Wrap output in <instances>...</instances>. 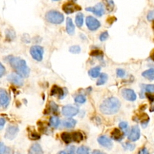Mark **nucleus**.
<instances>
[{
  "instance_id": "3c124183",
  "label": "nucleus",
  "mask_w": 154,
  "mask_h": 154,
  "mask_svg": "<svg viewBox=\"0 0 154 154\" xmlns=\"http://www.w3.org/2000/svg\"><path fill=\"white\" fill-rule=\"evenodd\" d=\"M69 1H70V2H73H73H75L76 0H69Z\"/></svg>"
},
{
  "instance_id": "e433bc0d",
  "label": "nucleus",
  "mask_w": 154,
  "mask_h": 154,
  "mask_svg": "<svg viewBox=\"0 0 154 154\" xmlns=\"http://www.w3.org/2000/svg\"><path fill=\"white\" fill-rule=\"evenodd\" d=\"M147 18L149 21L154 20V9L151 10L148 12Z\"/></svg>"
},
{
  "instance_id": "9d476101",
  "label": "nucleus",
  "mask_w": 154,
  "mask_h": 154,
  "mask_svg": "<svg viewBox=\"0 0 154 154\" xmlns=\"http://www.w3.org/2000/svg\"><path fill=\"white\" fill-rule=\"evenodd\" d=\"M8 81L16 86H22L23 85V80L20 75L17 73H11L8 76Z\"/></svg>"
},
{
  "instance_id": "8fccbe9b",
  "label": "nucleus",
  "mask_w": 154,
  "mask_h": 154,
  "mask_svg": "<svg viewBox=\"0 0 154 154\" xmlns=\"http://www.w3.org/2000/svg\"><path fill=\"white\" fill-rule=\"evenodd\" d=\"M57 154H67V153L65 151H60Z\"/></svg>"
},
{
  "instance_id": "a211bd4d",
  "label": "nucleus",
  "mask_w": 154,
  "mask_h": 154,
  "mask_svg": "<svg viewBox=\"0 0 154 154\" xmlns=\"http://www.w3.org/2000/svg\"><path fill=\"white\" fill-rule=\"evenodd\" d=\"M62 140L66 144H70V143L73 142V136L72 133H67V132H63L60 135Z\"/></svg>"
},
{
  "instance_id": "c03bdc74",
  "label": "nucleus",
  "mask_w": 154,
  "mask_h": 154,
  "mask_svg": "<svg viewBox=\"0 0 154 154\" xmlns=\"http://www.w3.org/2000/svg\"><path fill=\"white\" fill-rule=\"evenodd\" d=\"M116 20H117V18L115 17H110L107 20V23H109V24H112L113 22H115Z\"/></svg>"
},
{
  "instance_id": "c756f323",
  "label": "nucleus",
  "mask_w": 154,
  "mask_h": 154,
  "mask_svg": "<svg viewBox=\"0 0 154 154\" xmlns=\"http://www.w3.org/2000/svg\"><path fill=\"white\" fill-rule=\"evenodd\" d=\"M86 98L83 95L80 94L77 96L75 98V102L76 103H79V104H84L86 102Z\"/></svg>"
},
{
  "instance_id": "09e8293b",
  "label": "nucleus",
  "mask_w": 154,
  "mask_h": 154,
  "mask_svg": "<svg viewBox=\"0 0 154 154\" xmlns=\"http://www.w3.org/2000/svg\"><path fill=\"white\" fill-rule=\"evenodd\" d=\"M150 58L152 60L154 61V49L152 50V51L150 53Z\"/></svg>"
},
{
  "instance_id": "a18cd8bd",
  "label": "nucleus",
  "mask_w": 154,
  "mask_h": 154,
  "mask_svg": "<svg viewBox=\"0 0 154 154\" xmlns=\"http://www.w3.org/2000/svg\"><path fill=\"white\" fill-rule=\"evenodd\" d=\"M138 154H149V153L146 148H143L139 152Z\"/></svg>"
},
{
  "instance_id": "39448f33",
  "label": "nucleus",
  "mask_w": 154,
  "mask_h": 154,
  "mask_svg": "<svg viewBox=\"0 0 154 154\" xmlns=\"http://www.w3.org/2000/svg\"><path fill=\"white\" fill-rule=\"evenodd\" d=\"M86 24L88 29L90 31H96L100 27V22L95 17L89 16L86 19Z\"/></svg>"
},
{
  "instance_id": "f257e3e1",
  "label": "nucleus",
  "mask_w": 154,
  "mask_h": 154,
  "mask_svg": "<svg viewBox=\"0 0 154 154\" xmlns=\"http://www.w3.org/2000/svg\"><path fill=\"white\" fill-rule=\"evenodd\" d=\"M7 61L10 64L11 67L22 77L27 78L29 76L30 69L25 60L20 57L9 56L7 57Z\"/></svg>"
},
{
  "instance_id": "5fc2aeb1",
  "label": "nucleus",
  "mask_w": 154,
  "mask_h": 154,
  "mask_svg": "<svg viewBox=\"0 0 154 154\" xmlns=\"http://www.w3.org/2000/svg\"><path fill=\"white\" fill-rule=\"evenodd\" d=\"M153 31H154V23H153Z\"/></svg>"
},
{
  "instance_id": "1a4fd4ad",
  "label": "nucleus",
  "mask_w": 154,
  "mask_h": 154,
  "mask_svg": "<svg viewBox=\"0 0 154 154\" xmlns=\"http://www.w3.org/2000/svg\"><path fill=\"white\" fill-rule=\"evenodd\" d=\"M19 133V128L13 125H9L6 130L5 133V137L6 139L12 140L14 139L17 135V133Z\"/></svg>"
},
{
  "instance_id": "f704fd0d",
  "label": "nucleus",
  "mask_w": 154,
  "mask_h": 154,
  "mask_svg": "<svg viewBox=\"0 0 154 154\" xmlns=\"http://www.w3.org/2000/svg\"><path fill=\"white\" fill-rule=\"evenodd\" d=\"M144 89H145V91L148 93H154V85H145Z\"/></svg>"
},
{
  "instance_id": "aec40b11",
  "label": "nucleus",
  "mask_w": 154,
  "mask_h": 154,
  "mask_svg": "<svg viewBox=\"0 0 154 154\" xmlns=\"http://www.w3.org/2000/svg\"><path fill=\"white\" fill-rule=\"evenodd\" d=\"M63 125L64 127L67 128H73L76 124V121L73 119H67L63 121Z\"/></svg>"
},
{
  "instance_id": "4468645a",
  "label": "nucleus",
  "mask_w": 154,
  "mask_h": 154,
  "mask_svg": "<svg viewBox=\"0 0 154 154\" xmlns=\"http://www.w3.org/2000/svg\"><path fill=\"white\" fill-rule=\"evenodd\" d=\"M98 143L103 147L107 148V149H111L113 146V143L112 140L107 137L106 136H100L98 139Z\"/></svg>"
},
{
  "instance_id": "f3484780",
  "label": "nucleus",
  "mask_w": 154,
  "mask_h": 154,
  "mask_svg": "<svg viewBox=\"0 0 154 154\" xmlns=\"http://www.w3.org/2000/svg\"><path fill=\"white\" fill-rule=\"evenodd\" d=\"M75 27L71 18L67 17L66 20V32L70 35H73L75 33Z\"/></svg>"
},
{
  "instance_id": "7ed1b4c3",
  "label": "nucleus",
  "mask_w": 154,
  "mask_h": 154,
  "mask_svg": "<svg viewBox=\"0 0 154 154\" xmlns=\"http://www.w3.org/2000/svg\"><path fill=\"white\" fill-rule=\"evenodd\" d=\"M45 19L50 23L59 25L63 22L64 16L59 11L51 10L46 13Z\"/></svg>"
},
{
  "instance_id": "f8f14e48",
  "label": "nucleus",
  "mask_w": 154,
  "mask_h": 154,
  "mask_svg": "<svg viewBox=\"0 0 154 154\" xmlns=\"http://www.w3.org/2000/svg\"><path fill=\"white\" fill-rule=\"evenodd\" d=\"M9 103V96L6 90L0 89V105L6 108Z\"/></svg>"
},
{
  "instance_id": "de8ad7c7",
  "label": "nucleus",
  "mask_w": 154,
  "mask_h": 154,
  "mask_svg": "<svg viewBox=\"0 0 154 154\" xmlns=\"http://www.w3.org/2000/svg\"><path fill=\"white\" fill-rule=\"evenodd\" d=\"M92 154H106V153L100 151V150H95L93 152Z\"/></svg>"
},
{
  "instance_id": "bb28decb",
  "label": "nucleus",
  "mask_w": 154,
  "mask_h": 154,
  "mask_svg": "<svg viewBox=\"0 0 154 154\" xmlns=\"http://www.w3.org/2000/svg\"><path fill=\"white\" fill-rule=\"evenodd\" d=\"M108 79V76L106 73H101L99 76V79H98L96 84L97 86L104 85Z\"/></svg>"
},
{
  "instance_id": "7c9ffc66",
  "label": "nucleus",
  "mask_w": 154,
  "mask_h": 154,
  "mask_svg": "<svg viewBox=\"0 0 154 154\" xmlns=\"http://www.w3.org/2000/svg\"><path fill=\"white\" fill-rule=\"evenodd\" d=\"M58 109H59L58 106L54 102L52 101V102H50V104H49V110H50V111L51 112H53V113H55L56 112V113L57 112V110H58Z\"/></svg>"
},
{
  "instance_id": "ddd939ff",
  "label": "nucleus",
  "mask_w": 154,
  "mask_h": 154,
  "mask_svg": "<svg viewBox=\"0 0 154 154\" xmlns=\"http://www.w3.org/2000/svg\"><path fill=\"white\" fill-rule=\"evenodd\" d=\"M140 137V129L138 126H134L131 130L130 135L128 136V139L133 142L137 140Z\"/></svg>"
},
{
  "instance_id": "2f4dec72",
  "label": "nucleus",
  "mask_w": 154,
  "mask_h": 154,
  "mask_svg": "<svg viewBox=\"0 0 154 154\" xmlns=\"http://www.w3.org/2000/svg\"><path fill=\"white\" fill-rule=\"evenodd\" d=\"M76 153L77 154H89L88 149L85 146L80 147L77 150Z\"/></svg>"
},
{
  "instance_id": "864d4df0",
  "label": "nucleus",
  "mask_w": 154,
  "mask_h": 154,
  "mask_svg": "<svg viewBox=\"0 0 154 154\" xmlns=\"http://www.w3.org/2000/svg\"><path fill=\"white\" fill-rule=\"evenodd\" d=\"M53 1H54V2H58V1H60V0H53Z\"/></svg>"
},
{
  "instance_id": "a19ab883",
  "label": "nucleus",
  "mask_w": 154,
  "mask_h": 154,
  "mask_svg": "<svg viewBox=\"0 0 154 154\" xmlns=\"http://www.w3.org/2000/svg\"><path fill=\"white\" fill-rule=\"evenodd\" d=\"M67 154H76L75 153V147L74 146H71L67 148Z\"/></svg>"
},
{
  "instance_id": "37998d69",
  "label": "nucleus",
  "mask_w": 154,
  "mask_h": 154,
  "mask_svg": "<svg viewBox=\"0 0 154 154\" xmlns=\"http://www.w3.org/2000/svg\"><path fill=\"white\" fill-rule=\"evenodd\" d=\"M6 124V120L3 118H0V130L3 129Z\"/></svg>"
},
{
  "instance_id": "603ef678",
  "label": "nucleus",
  "mask_w": 154,
  "mask_h": 154,
  "mask_svg": "<svg viewBox=\"0 0 154 154\" xmlns=\"http://www.w3.org/2000/svg\"><path fill=\"white\" fill-rule=\"evenodd\" d=\"M152 109H150V111H151V112H153V111H154V106H153V107H152Z\"/></svg>"
},
{
  "instance_id": "2eb2a0df",
  "label": "nucleus",
  "mask_w": 154,
  "mask_h": 154,
  "mask_svg": "<svg viewBox=\"0 0 154 154\" xmlns=\"http://www.w3.org/2000/svg\"><path fill=\"white\" fill-rule=\"evenodd\" d=\"M51 94L52 96H57L59 99L63 98L66 95L63 89L58 87L57 86H54L52 88V89H51Z\"/></svg>"
},
{
  "instance_id": "393cba45",
  "label": "nucleus",
  "mask_w": 154,
  "mask_h": 154,
  "mask_svg": "<svg viewBox=\"0 0 154 154\" xmlns=\"http://www.w3.org/2000/svg\"><path fill=\"white\" fill-rule=\"evenodd\" d=\"M73 141L77 143H80L83 139V135L80 132H74L72 133Z\"/></svg>"
},
{
  "instance_id": "9b49d317",
  "label": "nucleus",
  "mask_w": 154,
  "mask_h": 154,
  "mask_svg": "<svg viewBox=\"0 0 154 154\" xmlns=\"http://www.w3.org/2000/svg\"><path fill=\"white\" fill-rule=\"evenodd\" d=\"M122 94L123 98L129 101H134L137 97L135 92L131 89H123L122 91Z\"/></svg>"
},
{
  "instance_id": "cd10ccee",
  "label": "nucleus",
  "mask_w": 154,
  "mask_h": 154,
  "mask_svg": "<svg viewBox=\"0 0 154 154\" xmlns=\"http://www.w3.org/2000/svg\"><path fill=\"white\" fill-rule=\"evenodd\" d=\"M90 56L99 58L100 59H102L104 57V53L102 51H101L99 49H94L91 52L89 53Z\"/></svg>"
},
{
  "instance_id": "c9c22d12",
  "label": "nucleus",
  "mask_w": 154,
  "mask_h": 154,
  "mask_svg": "<svg viewBox=\"0 0 154 154\" xmlns=\"http://www.w3.org/2000/svg\"><path fill=\"white\" fill-rule=\"evenodd\" d=\"M117 75L120 78H123L126 75V72L123 69H119L117 70Z\"/></svg>"
},
{
  "instance_id": "f03ea898",
  "label": "nucleus",
  "mask_w": 154,
  "mask_h": 154,
  "mask_svg": "<svg viewBox=\"0 0 154 154\" xmlns=\"http://www.w3.org/2000/svg\"><path fill=\"white\" fill-rule=\"evenodd\" d=\"M120 107V101L116 97H111L103 101L99 107V109L103 114L113 115L119 111Z\"/></svg>"
},
{
  "instance_id": "20e7f679",
  "label": "nucleus",
  "mask_w": 154,
  "mask_h": 154,
  "mask_svg": "<svg viewBox=\"0 0 154 154\" xmlns=\"http://www.w3.org/2000/svg\"><path fill=\"white\" fill-rule=\"evenodd\" d=\"M30 53L32 57L36 61H42L43 58L44 49L42 46L35 45L31 47Z\"/></svg>"
},
{
  "instance_id": "dca6fc26",
  "label": "nucleus",
  "mask_w": 154,
  "mask_h": 154,
  "mask_svg": "<svg viewBox=\"0 0 154 154\" xmlns=\"http://www.w3.org/2000/svg\"><path fill=\"white\" fill-rule=\"evenodd\" d=\"M29 154H43L42 146L38 143L33 144L29 149Z\"/></svg>"
},
{
  "instance_id": "412c9836",
  "label": "nucleus",
  "mask_w": 154,
  "mask_h": 154,
  "mask_svg": "<svg viewBox=\"0 0 154 154\" xmlns=\"http://www.w3.org/2000/svg\"><path fill=\"white\" fill-rule=\"evenodd\" d=\"M100 67H95L92 68L89 70V75L91 76L92 78L96 79L99 76H100Z\"/></svg>"
},
{
  "instance_id": "4c0bfd02",
  "label": "nucleus",
  "mask_w": 154,
  "mask_h": 154,
  "mask_svg": "<svg viewBox=\"0 0 154 154\" xmlns=\"http://www.w3.org/2000/svg\"><path fill=\"white\" fill-rule=\"evenodd\" d=\"M30 137L33 140H36L39 139L40 138V136L36 132H31L30 133Z\"/></svg>"
},
{
  "instance_id": "72a5a7b5",
  "label": "nucleus",
  "mask_w": 154,
  "mask_h": 154,
  "mask_svg": "<svg viewBox=\"0 0 154 154\" xmlns=\"http://www.w3.org/2000/svg\"><path fill=\"white\" fill-rule=\"evenodd\" d=\"M109 32L107 31L104 32H102L100 35V36H99V40L101 42H104V41H106L107 39V38H109Z\"/></svg>"
},
{
  "instance_id": "473e14b6",
  "label": "nucleus",
  "mask_w": 154,
  "mask_h": 154,
  "mask_svg": "<svg viewBox=\"0 0 154 154\" xmlns=\"http://www.w3.org/2000/svg\"><path fill=\"white\" fill-rule=\"evenodd\" d=\"M15 33L12 31V30H7L6 33V37L7 38L8 40H14L15 38Z\"/></svg>"
},
{
  "instance_id": "58836bf2",
  "label": "nucleus",
  "mask_w": 154,
  "mask_h": 154,
  "mask_svg": "<svg viewBox=\"0 0 154 154\" xmlns=\"http://www.w3.org/2000/svg\"><path fill=\"white\" fill-rule=\"evenodd\" d=\"M119 127L121 128L122 130H123V131H126L128 130V125L126 122H122L121 123H120L119 124Z\"/></svg>"
},
{
  "instance_id": "ea45409f",
  "label": "nucleus",
  "mask_w": 154,
  "mask_h": 154,
  "mask_svg": "<svg viewBox=\"0 0 154 154\" xmlns=\"http://www.w3.org/2000/svg\"><path fill=\"white\" fill-rule=\"evenodd\" d=\"M6 73V68L2 63H0V78L5 75Z\"/></svg>"
},
{
  "instance_id": "79ce46f5",
  "label": "nucleus",
  "mask_w": 154,
  "mask_h": 154,
  "mask_svg": "<svg viewBox=\"0 0 154 154\" xmlns=\"http://www.w3.org/2000/svg\"><path fill=\"white\" fill-rule=\"evenodd\" d=\"M6 151V147L3 143H0V154H5Z\"/></svg>"
},
{
  "instance_id": "49530a36",
  "label": "nucleus",
  "mask_w": 154,
  "mask_h": 154,
  "mask_svg": "<svg viewBox=\"0 0 154 154\" xmlns=\"http://www.w3.org/2000/svg\"><path fill=\"white\" fill-rule=\"evenodd\" d=\"M134 147H135V146H134V145L131 144H126V146H125V147H126V149H129V150H133L134 148Z\"/></svg>"
},
{
  "instance_id": "0eeeda50",
  "label": "nucleus",
  "mask_w": 154,
  "mask_h": 154,
  "mask_svg": "<svg viewBox=\"0 0 154 154\" xmlns=\"http://www.w3.org/2000/svg\"><path fill=\"white\" fill-rule=\"evenodd\" d=\"M82 7L78 5H76L73 2H68L64 3L62 6V10L67 14H72L76 11L82 10Z\"/></svg>"
},
{
  "instance_id": "a878e982",
  "label": "nucleus",
  "mask_w": 154,
  "mask_h": 154,
  "mask_svg": "<svg viewBox=\"0 0 154 154\" xmlns=\"http://www.w3.org/2000/svg\"><path fill=\"white\" fill-rule=\"evenodd\" d=\"M49 123H50V125L53 127V128H57L59 125L60 124V121L59 120V119L56 117V116H53L52 117L50 118V120H49Z\"/></svg>"
},
{
  "instance_id": "6ab92c4d",
  "label": "nucleus",
  "mask_w": 154,
  "mask_h": 154,
  "mask_svg": "<svg viewBox=\"0 0 154 154\" xmlns=\"http://www.w3.org/2000/svg\"><path fill=\"white\" fill-rule=\"evenodd\" d=\"M143 76H144L145 79L149 80H154V68L150 69L143 72L142 73Z\"/></svg>"
},
{
  "instance_id": "423d86ee",
  "label": "nucleus",
  "mask_w": 154,
  "mask_h": 154,
  "mask_svg": "<svg viewBox=\"0 0 154 154\" xmlns=\"http://www.w3.org/2000/svg\"><path fill=\"white\" fill-rule=\"evenodd\" d=\"M79 112V109L72 105H67L63 106L62 109V113L64 116L67 117H72L75 116Z\"/></svg>"
},
{
  "instance_id": "6e6552de",
  "label": "nucleus",
  "mask_w": 154,
  "mask_h": 154,
  "mask_svg": "<svg viewBox=\"0 0 154 154\" xmlns=\"http://www.w3.org/2000/svg\"><path fill=\"white\" fill-rule=\"evenodd\" d=\"M86 11L92 12V13L98 17L102 16L105 13V8L104 7V5L101 3H97L94 7L86 8Z\"/></svg>"
},
{
  "instance_id": "b1692460",
  "label": "nucleus",
  "mask_w": 154,
  "mask_h": 154,
  "mask_svg": "<svg viewBox=\"0 0 154 154\" xmlns=\"http://www.w3.org/2000/svg\"><path fill=\"white\" fill-rule=\"evenodd\" d=\"M111 136L113 139L117 140H120L123 137V135L121 131L118 128H115L112 131V132L111 133Z\"/></svg>"
},
{
  "instance_id": "4be33fe9",
  "label": "nucleus",
  "mask_w": 154,
  "mask_h": 154,
  "mask_svg": "<svg viewBox=\"0 0 154 154\" xmlns=\"http://www.w3.org/2000/svg\"><path fill=\"white\" fill-rule=\"evenodd\" d=\"M104 6H105L106 9L109 12H111L114 10L115 3L113 0H103Z\"/></svg>"
},
{
  "instance_id": "5701e85b",
  "label": "nucleus",
  "mask_w": 154,
  "mask_h": 154,
  "mask_svg": "<svg viewBox=\"0 0 154 154\" xmlns=\"http://www.w3.org/2000/svg\"><path fill=\"white\" fill-rule=\"evenodd\" d=\"M84 23V15L82 13H79L75 17V23L79 28H81Z\"/></svg>"
},
{
  "instance_id": "c85d7f7f",
  "label": "nucleus",
  "mask_w": 154,
  "mask_h": 154,
  "mask_svg": "<svg viewBox=\"0 0 154 154\" xmlns=\"http://www.w3.org/2000/svg\"><path fill=\"white\" fill-rule=\"evenodd\" d=\"M69 51L74 54H78L81 52V48L79 45H73L69 48Z\"/></svg>"
}]
</instances>
